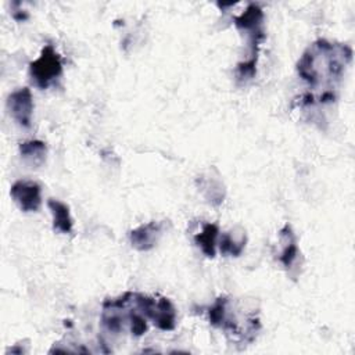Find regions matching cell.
<instances>
[{
	"label": "cell",
	"mask_w": 355,
	"mask_h": 355,
	"mask_svg": "<svg viewBox=\"0 0 355 355\" xmlns=\"http://www.w3.org/2000/svg\"><path fill=\"white\" fill-rule=\"evenodd\" d=\"M351 58L352 49L347 44L326 39L313 42L297 62L298 76L309 87L304 104L333 103Z\"/></svg>",
	"instance_id": "obj_1"
},
{
	"label": "cell",
	"mask_w": 355,
	"mask_h": 355,
	"mask_svg": "<svg viewBox=\"0 0 355 355\" xmlns=\"http://www.w3.org/2000/svg\"><path fill=\"white\" fill-rule=\"evenodd\" d=\"M135 304L136 308L147 318L151 319L153 323L164 331H171L176 326V309L171 300L161 297L159 300H154L148 295L135 293Z\"/></svg>",
	"instance_id": "obj_2"
},
{
	"label": "cell",
	"mask_w": 355,
	"mask_h": 355,
	"mask_svg": "<svg viewBox=\"0 0 355 355\" xmlns=\"http://www.w3.org/2000/svg\"><path fill=\"white\" fill-rule=\"evenodd\" d=\"M29 75L32 82L40 89H47L62 75L61 57L51 44H46L40 55L29 64Z\"/></svg>",
	"instance_id": "obj_3"
},
{
	"label": "cell",
	"mask_w": 355,
	"mask_h": 355,
	"mask_svg": "<svg viewBox=\"0 0 355 355\" xmlns=\"http://www.w3.org/2000/svg\"><path fill=\"white\" fill-rule=\"evenodd\" d=\"M7 108L14 118V121L22 126L29 128L32 123L33 114V98L32 93L28 87H21L12 92L7 97Z\"/></svg>",
	"instance_id": "obj_4"
},
{
	"label": "cell",
	"mask_w": 355,
	"mask_h": 355,
	"mask_svg": "<svg viewBox=\"0 0 355 355\" xmlns=\"http://www.w3.org/2000/svg\"><path fill=\"white\" fill-rule=\"evenodd\" d=\"M10 196L24 212H35L42 205L40 186L32 180H17L10 189Z\"/></svg>",
	"instance_id": "obj_5"
},
{
	"label": "cell",
	"mask_w": 355,
	"mask_h": 355,
	"mask_svg": "<svg viewBox=\"0 0 355 355\" xmlns=\"http://www.w3.org/2000/svg\"><path fill=\"white\" fill-rule=\"evenodd\" d=\"M165 223L151 220L146 225H140L139 227L133 229L129 233V240L132 247H135L139 251H148L151 250L162 236Z\"/></svg>",
	"instance_id": "obj_6"
},
{
	"label": "cell",
	"mask_w": 355,
	"mask_h": 355,
	"mask_svg": "<svg viewBox=\"0 0 355 355\" xmlns=\"http://www.w3.org/2000/svg\"><path fill=\"white\" fill-rule=\"evenodd\" d=\"M263 18L262 8L258 4H250L240 15L233 17V22L239 29L251 33L262 29Z\"/></svg>",
	"instance_id": "obj_7"
},
{
	"label": "cell",
	"mask_w": 355,
	"mask_h": 355,
	"mask_svg": "<svg viewBox=\"0 0 355 355\" xmlns=\"http://www.w3.org/2000/svg\"><path fill=\"white\" fill-rule=\"evenodd\" d=\"M47 207L53 215V229L60 233H71L73 227V220L69 212V207L62 201L50 198Z\"/></svg>",
	"instance_id": "obj_8"
},
{
	"label": "cell",
	"mask_w": 355,
	"mask_h": 355,
	"mask_svg": "<svg viewBox=\"0 0 355 355\" xmlns=\"http://www.w3.org/2000/svg\"><path fill=\"white\" fill-rule=\"evenodd\" d=\"M280 243H282V251L279 255V261L284 268H291V265L298 257V245H297L295 234L290 225H284L282 227Z\"/></svg>",
	"instance_id": "obj_9"
},
{
	"label": "cell",
	"mask_w": 355,
	"mask_h": 355,
	"mask_svg": "<svg viewBox=\"0 0 355 355\" xmlns=\"http://www.w3.org/2000/svg\"><path fill=\"white\" fill-rule=\"evenodd\" d=\"M219 236L218 225L205 223L202 230L194 236V243L202 251V254L208 258H214L216 252V240Z\"/></svg>",
	"instance_id": "obj_10"
},
{
	"label": "cell",
	"mask_w": 355,
	"mask_h": 355,
	"mask_svg": "<svg viewBox=\"0 0 355 355\" xmlns=\"http://www.w3.org/2000/svg\"><path fill=\"white\" fill-rule=\"evenodd\" d=\"M19 154L26 164L40 166L46 161L47 146L42 140H28L19 144Z\"/></svg>",
	"instance_id": "obj_11"
},
{
	"label": "cell",
	"mask_w": 355,
	"mask_h": 355,
	"mask_svg": "<svg viewBox=\"0 0 355 355\" xmlns=\"http://www.w3.org/2000/svg\"><path fill=\"white\" fill-rule=\"evenodd\" d=\"M247 243V237L245 234L241 233H223L220 240H219V251L223 255H230V257H239Z\"/></svg>",
	"instance_id": "obj_12"
},
{
	"label": "cell",
	"mask_w": 355,
	"mask_h": 355,
	"mask_svg": "<svg viewBox=\"0 0 355 355\" xmlns=\"http://www.w3.org/2000/svg\"><path fill=\"white\" fill-rule=\"evenodd\" d=\"M198 182H201L200 189H201V191H202V194H204V197L207 198L208 202H211L214 205H219L223 201L225 189H223V184L219 180H216L215 178L209 179V178L201 176L198 179Z\"/></svg>",
	"instance_id": "obj_13"
},
{
	"label": "cell",
	"mask_w": 355,
	"mask_h": 355,
	"mask_svg": "<svg viewBox=\"0 0 355 355\" xmlns=\"http://www.w3.org/2000/svg\"><path fill=\"white\" fill-rule=\"evenodd\" d=\"M227 305H229V300L226 297L220 295L215 300L212 306L208 309V319H209V323L212 326L225 329V326L229 320Z\"/></svg>",
	"instance_id": "obj_14"
},
{
	"label": "cell",
	"mask_w": 355,
	"mask_h": 355,
	"mask_svg": "<svg viewBox=\"0 0 355 355\" xmlns=\"http://www.w3.org/2000/svg\"><path fill=\"white\" fill-rule=\"evenodd\" d=\"M137 309V308H136ZM126 320L129 322V329H130V333L135 336V337H140L143 334H146L148 326H147V318L137 309V311H130L128 315H126Z\"/></svg>",
	"instance_id": "obj_15"
}]
</instances>
